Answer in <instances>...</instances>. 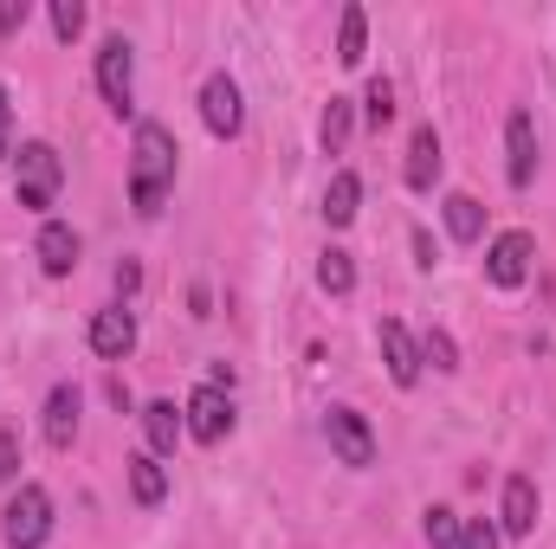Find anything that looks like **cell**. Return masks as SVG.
Here are the masks:
<instances>
[{"label": "cell", "mask_w": 556, "mask_h": 549, "mask_svg": "<svg viewBox=\"0 0 556 549\" xmlns=\"http://www.w3.org/2000/svg\"><path fill=\"white\" fill-rule=\"evenodd\" d=\"M181 420H188V433L201 439V446H220L227 433H233V401H227V388H194L188 395V408H181Z\"/></svg>", "instance_id": "obj_6"}, {"label": "cell", "mask_w": 556, "mask_h": 549, "mask_svg": "<svg viewBox=\"0 0 556 549\" xmlns=\"http://www.w3.org/2000/svg\"><path fill=\"white\" fill-rule=\"evenodd\" d=\"M46 439H52L59 452L78 439V388H72V382H59V388L46 395Z\"/></svg>", "instance_id": "obj_13"}, {"label": "cell", "mask_w": 556, "mask_h": 549, "mask_svg": "<svg viewBox=\"0 0 556 549\" xmlns=\"http://www.w3.org/2000/svg\"><path fill=\"white\" fill-rule=\"evenodd\" d=\"M363 111H369V124L382 130V124L395 117V85H389V78H369V98H363Z\"/></svg>", "instance_id": "obj_26"}, {"label": "cell", "mask_w": 556, "mask_h": 549, "mask_svg": "<svg viewBox=\"0 0 556 549\" xmlns=\"http://www.w3.org/2000/svg\"><path fill=\"white\" fill-rule=\"evenodd\" d=\"M59 181H65L59 149H52V142H20V155H13V188H20V207H52V201H59Z\"/></svg>", "instance_id": "obj_2"}, {"label": "cell", "mask_w": 556, "mask_h": 549, "mask_svg": "<svg viewBox=\"0 0 556 549\" xmlns=\"http://www.w3.org/2000/svg\"><path fill=\"white\" fill-rule=\"evenodd\" d=\"M382 362H389V375L402 382V388H415L420 382V343L408 336V323H395V317H382Z\"/></svg>", "instance_id": "obj_11"}, {"label": "cell", "mask_w": 556, "mask_h": 549, "mask_svg": "<svg viewBox=\"0 0 556 549\" xmlns=\"http://www.w3.org/2000/svg\"><path fill=\"white\" fill-rule=\"evenodd\" d=\"M7 117H13V104H7V85H0V155H7Z\"/></svg>", "instance_id": "obj_30"}, {"label": "cell", "mask_w": 556, "mask_h": 549, "mask_svg": "<svg viewBox=\"0 0 556 549\" xmlns=\"http://www.w3.org/2000/svg\"><path fill=\"white\" fill-rule=\"evenodd\" d=\"M505 537H531L538 531V485L531 478H505V511H498Z\"/></svg>", "instance_id": "obj_12"}, {"label": "cell", "mask_w": 556, "mask_h": 549, "mask_svg": "<svg viewBox=\"0 0 556 549\" xmlns=\"http://www.w3.org/2000/svg\"><path fill=\"white\" fill-rule=\"evenodd\" d=\"M446 233H453L459 246H472V240L485 233V207H479L472 194H446Z\"/></svg>", "instance_id": "obj_20"}, {"label": "cell", "mask_w": 556, "mask_h": 549, "mask_svg": "<svg viewBox=\"0 0 556 549\" xmlns=\"http://www.w3.org/2000/svg\"><path fill=\"white\" fill-rule=\"evenodd\" d=\"M26 13H33L26 0H0V33H20V26H26Z\"/></svg>", "instance_id": "obj_29"}, {"label": "cell", "mask_w": 556, "mask_h": 549, "mask_svg": "<svg viewBox=\"0 0 556 549\" xmlns=\"http://www.w3.org/2000/svg\"><path fill=\"white\" fill-rule=\"evenodd\" d=\"M142 433H149L155 452H175V439L188 433V420L175 413V401H149V408H142Z\"/></svg>", "instance_id": "obj_17"}, {"label": "cell", "mask_w": 556, "mask_h": 549, "mask_svg": "<svg viewBox=\"0 0 556 549\" xmlns=\"http://www.w3.org/2000/svg\"><path fill=\"white\" fill-rule=\"evenodd\" d=\"M356 214H363V181H356L350 168H337L330 188H324V220H330V227H350Z\"/></svg>", "instance_id": "obj_15"}, {"label": "cell", "mask_w": 556, "mask_h": 549, "mask_svg": "<svg viewBox=\"0 0 556 549\" xmlns=\"http://www.w3.org/2000/svg\"><path fill=\"white\" fill-rule=\"evenodd\" d=\"M39 266L52 278H65L78 266V233H72L65 220H46V227H39Z\"/></svg>", "instance_id": "obj_14"}, {"label": "cell", "mask_w": 556, "mask_h": 549, "mask_svg": "<svg viewBox=\"0 0 556 549\" xmlns=\"http://www.w3.org/2000/svg\"><path fill=\"white\" fill-rule=\"evenodd\" d=\"M124 465H130V491H137V505H162V498H168V472H162L155 452H137V459H124Z\"/></svg>", "instance_id": "obj_18"}, {"label": "cell", "mask_w": 556, "mask_h": 549, "mask_svg": "<svg viewBox=\"0 0 556 549\" xmlns=\"http://www.w3.org/2000/svg\"><path fill=\"white\" fill-rule=\"evenodd\" d=\"M350 124H356V111H350V98H330V111H324V155H343L350 149Z\"/></svg>", "instance_id": "obj_22"}, {"label": "cell", "mask_w": 556, "mask_h": 549, "mask_svg": "<svg viewBox=\"0 0 556 549\" xmlns=\"http://www.w3.org/2000/svg\"><path fill=\"white\" fill-rule=\"evenodd\" d=\"M459 549H498V531L485 518H472V524H459Z\"/></svg>", "instance_id": "obj_27"}, {"label": "cell", "mask_w": 556, "mask_h": 549, "mask_svg": "<svg viewBox=\"0 0 556 549\" xmlns=\"http://www.w3.org/2000/svg\"><path fill=\"white\" fill-rule=\"evenodd\" d=\"M0 537H7V549H39L52 537V498H46V485H20V491L7 498Z\"/></svg>", "instance_id": "obj_3"}, {"label": "cell", "mask_w": 556, "mask_h": 549, "mask_svg": "<svg viewBox=\"0 0 556 549\" xmlns=\"http://www.w3.org/2000/svg\"><path fill=\"white\" fill-rule=\"evenodd\" d=\"M324 433H330V452L343 459V465H376V433H369V420L356 408H330L324 413Z\"/></svg>", "instance_id": "obj_5"}, {"label": "cell", "mask_w": 556, "mask_h": 549, "mask_svg": "<svg viewBox=\"0 0 556 549\" xmlns=\"http://www.w3.org/2000/svg\"><path fill=\"white\" fill-rule=\"evenodd\" d=\"M91 349H98L104 362H124V356L137 349V317H130L124 304L98 310V317H91Z\"/></svg>", "instance_id": "obj_10"}, {"label": "cell", "mask_w": 556, "mask_h": 549, "mask_svg": "<svg viewBox=\"0 0 556 549\" xmlns=\"http://www.w3.org/2000/svg\"><path fill=\"white\" fill-rule=\"evenodd\" d=\"M427 544H433V549H459V518H453L446 505H433V511H427Z\"/></svg>", "instance_id": "obj_24"}, {"label": "cell", "mask_w": 556, "mask_h": 549, "mask_svg": "<svg viewBox=\"0 0 556 549\" xmlns=\"http://www.w3.org/2000/svg\"><path fill=\"white\" fill-rule=\"evenodd\" d=\"M317 284H324L330 297H350V291H356V266H350V253H343V246H330V253L317 259Z\"/></svg>", "instance_id": "obj_21"}, {"label": "cell", "mask_w": 556, "mask_h": 549, "mask_svg": "<svg viewBox=\"0 0 556 549\" xmlns=\"http://www.w3.org/2000/svg\"><path fill=\"white\" fill-rule=\"evenodd\" d=\"M168 188H175V137H168L162 124H137V149H130V201H137L142 220L162 214Z\"/></svg>", "instance_id": "obj_1"}, {"label": "cell", "mask_w": 556, "mask_h": 549, "mask_svg": "<svg viewBox=\"0 0 556 549\" xmlns=\"http://www.w3.org/2000/svg\"><path fill=\"white\" fill-rule=\"evenodd\" d=\"M505 175H511V188H531V175H538V124H531V111H511V124H505Z\"/></svg>", "instance_id": "obj_9"}, {"label": "cell", "mask_w": 556, "mask_h": 549, "mask_svg": "<svg viewBox=\"0 0 556 549\" xmlns=\"http://www.w3.org/2000/svg\"><path fill=\"white\" fill-rule=\"evenodd\" d=\"M531 233H498L492 246H485V278L492 284H505V291H518L525 278H531Z\"/></svg>", "instance_id": "obj_7"}, {"label": "cell", "mask_w": 556, "mask_h": 549, "mask_svg": "<svg viewBox=\"0 0 556 549\" xmlns=\"http://www.w3.org/2000/svg\"><path fill=\"white\" fill-rule=\"evenodd\" d=\"M201 124L227 142L240 137L247 111H240V85H233V78H207V85H201Z\"/></svg>", "instance_id": "obj_8"}, {"label": "cell", "mask_w": 556, "mask_h": 549, "mask_svg": "<svg viewBox=\"0 0 556 549\" xmlns=\"http://www.w3.org/2000/svg\"><path fill=\"white\" fill-rule=\"evenodd\" d=\"M363 52H369V13L363 7H343V20H337V59L343 65H363Z\"/></svg>", "instance_id": "obj_19"}, {"label": "cell", "mask_w": 556, "mask_h": 549, "mask_svg": "<svg viewBox=\"0 0 556 549\" xmlns=\"http://www.w3.org/2000/svg\"><path fill=\"white\" fill-rule=\"evenodd\" d=\"M420 362H433L440 375H453V369H459V349H453V336H446V330H427V343H420Z\"/></svg>", "instance_id": "obj_23"}, {"label": "cell", "mask_w": 556, "mask_h": 549, "mask_svg": "<svg viewBox=\"0 0 556 549\" xmlns=\"http://www.w3.org/2000/svg\"><path fill=\"white\" fill-rule=\"evenodd\" d=\"M13 478H20V439H13V433L0 426V491H7Z\"/></svg>", "instance_id": "obj_28"}, {"label": "cell", "mask_w": 556, "mask_h": 549, "mask_svg": "<svg viewBox=\"0 0 556 549\" xmlns=\"http://www.w3.org/2000/svg\"><path fill=\"white\" fill-rule=\"evenodd\" d=\"M98 91H104V104H111L117 117L137 111V65H130V39H124V33L104 39V52H98Z\"/></svg>", "instance_id": "obj_4"}, {"label": "cell", "mask_w": 556, "mask_h": 549, "mask_svg": "<svg viewBox=\"0 0 556 549\" xmlns=\"http://www.w3.org/2000/svg\"><path fill=\"white\" fill-rule=\"evenodd\" d=\"M52 33L72 46V39L85 33V0H52Z\"/></svg>", "instance_id": "obj_25"}, {"label": "cell", "mask_w": 556, "mask_h": 549, "mask_svg": "<svg viewBox=\"0 0 556 549\" xmlns=\"http://www.w3.org/2000/svg\"><path fill=\"white\" fill-rule=\"evenodd\" d=\"M433 181H440V137H433V124H420L415 142H408V188L427 194Z\"/></svg>", "instance_id": "obj_16"}]
</instances>
